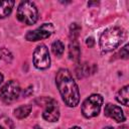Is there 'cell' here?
Here are the masks:
<instances>
[{"label":"cell","mask_w":129,"mask_h":129,"mask_svg":"<svg viewBox=\"0 0 129 129\" xmlns=\"http://www.w3.org/2000/svg\"><path fill=\"white\" fill-rule=\"evenodd\" d=\"M55 84L64 104L69 107H76L80 102V91L68 69H59L57 71Z\"/></svg>","instance_id":"6da1fadb"},{"label":"cell","mask_w":129,"mask_h":129,"mask_svg":"<svg viewBox=\"0 0 129 129\" xmlns=\"http://www.w3.org/2000/svg\"><path fill=\"white\" fill-rule=\"evenodd\" d=\"M125 36V32L120 27H110L106 29L100 36V48L104 52L112 51L117 48L122 42Z\"/></svg>","instance_id":"7a4b0ae2"},{"label":"cell","mask_w":129,"mask_h":129,"mask_svg":"<svg viewBox=\"0 0 129 129\" xmlns=\"http://www.w3.org/2000/svg\"><path fill=\"white\" fill-rule=\"evenodd\" d=\"M17 19L27 25L34 24L38 19V10L31 1H22L17 8Z\"/></svg>","instance_id":"3957f363"},{"label":"cell","mask_w":129,"mask_h":129,"mask_svg":"<svg viewBox=\"0 0 129 129\" xmlns=\"http://www.w3.org/2000/svg\"><path fill=\"white\" fill-rule=\"evenodd\" d=\"M103 105V97L100 94H93L88 97L82 104V113L86 118L97 116Z\"/></svg>","instance_id":"277c9868"},{"label":"cell","mask_w":129,"mask_h":129,"mask_svg":"<svg viewBox=\"0 0 129 129\" xmlns=\"http://www.w3.org/2000/svg\"><path fill=\"white\" fill-rule=\"evenodd\" d=\"M39 105L44 107L42 117L44 120L48 122H55L59 118V108L57 105V102L51 98H41Z\"/></svg>","instance_id":"5b68a950"},{"label":"cell","mask_w":129,"mask_h":129,"mask_svg":"<svg viewBox=\"0 0 129 129\" xmlns=\"http://www.w3.org/2000/svg\"><path fill=\"white\" fill-rule=\"evenodd\" d=\"M20 93H21V88L18 82L11 80L8 81L0 89V99L4 103H12L18 99Z\"/></svg>","instance_id":"8992f818"},{"label":"cell","mask_w":129,"mask_h":129,"mask_svg":"<svg viewBox=\"0 0 129 129\" xmlns=\"http://www.w3.org/2000/svg\"><path fill=\"white\" fill-rule=\"evenodd\" d=\"M33 64L38 70H45L50 66V56L45 44H38L33 51Z\"/></svg>","instance_id":"52a82bcc"},{"label":"cell","mask_w":129,"mask_h":129,"mask_svg":"<svg viewBox=\"0 0 129 129\" xmlns=\"http://www.w3.org/2000/svg\"><path fill=\"white\" fill-rule=\"evenodd\" d=\"M53 31H54V26L52 25V23H43L38 28L28 31L25 35V38L28 41H37L48 38L53 33Z\"/></svg>","instance_id":"ba28073f"},{"label":"cell","mask_w":129,"mask_h":129,"mask_svg":"<svg viewBox=\"0 0 129 129\" xmlns=\"http://www.w3.org/2000/svg\"><path fill=\"white\" fill-rule=\"evenodd\" d=\"M104 114L107 117L114 119L116 122L125 121V116H124L123 110L117 105H113V104H110V103L107 104L105 106V109H104Z\"/></svg>","instance_id":"9c48e42d"},{"label":"cell","mask_w":129,"mask_h":129,"mask_svg":"<svg viewBox=\"0 0 129 129\" xmlns=\"http://www.w3.org/2000/svg\"><path fill=\"white\" fill-rule=\"evenodd\" d=\"M15 2L12 0H0V18L7 17L14 6Z\"/></svg>","instance_id":"30bf717a"},{"label":"cell","mask_w":129,"mask_h":129,"mask_svg":"<svg viewBox=\"0 0 129 129\" xmlns=\"http://www.w3.org/2000/svg\"><path fill=\"white\" fill-rule=\"evenodd\" d=\"M81 56V48L77 40H72L69 46V57L74 61H78Z\"/></svg>","instance_id":"8fae6325"},{"label":"cell","mask_w":129,"mask_h":129,"mask_svg":"<svg viewBox=\"0 0 129 129\" xmlns=\"http://www.w3.org/2000/svg\"><path fill=\"white\" fill-rule=\"evenodd\" d=\"M31 109H32V107L30 105L20 106V107H18V108H16L14 110V115H15V117L17 119H24L30 114Z\"/></svg>","instance_id":"7c38bea8"},{"label":"cell","mask_w":129,"mask_h":129,"mask_svg":"<svg viewBox=\"0 0 129 129\" xmlns=\"http://www.w3.org/2000/svg\"><path fill=\"white\" fill-rule=\"evenodd\" d=\"M128 85L124 86L116 95V100L124 106H128Z\"/></svg>","instance_id":"4fadbf2b"},{"label":"cell","mask_w":129,"mask_h":129,"mask_svg":"<svg viewBox=\"0 0 129 129\" xmlns=\"http://www.w3.org/2000/svg\"><path fill=\"white\" fill-rule=\"evenodd\" d=\"M51 50L54 55L56 56H61L63 51H64V44L60 40H55L51 44Z\"/></svg>","instance_id":"5bb4252c"},{"label":"cell","mask_w":129,"mask_h":129,"mask_svg":"<svg viewBox=\"0 0 129 129\" xmlns=\"http://www.w3.org/2000/svg\"><path fill=\"white\" fill-rule=\"evenodd\" d=\"M0 129H14L13 121L6 116H0Z\"/></svg>","instance_id":"9a60e30c"},{"label":"cell","mask_w":129,"mask_h":129,"mask_svg":"<svg viewBox=\"0 0 129 129\" xmlns=\"http://www.w3.org/2000/svg\"><path fill=\"white\" fill-rule=\"evenodd\" d=\"M76 73H77V77L79 79H81L83 77L89 76L90 73H91V70H90V67L89 66H87L86 63H84V64H80L79 68H77Z\"/></svg>","instance_id":"2e32d148"},{"label":"cell","mask_w":129,"mask_h":129,"mask_svg":"<svg viewBox=\"0 0 129 129\" xmlns=\"http://www.w3.org/2000/svg\"><path fill=\"white\" fill-rule=\"evenodd\" d=\"M81 31V26L78 23H72L70 26V36L72 40H77Z\"/></svg>","instance_id":"e0dca14e"},{"label":"cell","mask_w":129,"mask_h":129,"mask_svg":"<svg viewBox=\"0 0 129 129\" xmlns=\"http://www.w3.org/2000/svg\"><path fill=\"white\" fill-rule=\"evenodd\" d=\"M8 57H9V58L12 57L11 53H10L7 49H5V48H0V60H1L2 58H5L6 60H8Z\"/></svg>","instance_id":"ac0fdd59"},{"label":"cell","mask_w":129,"mask_h":129,"mask_svg":"<svg viewBox=\"0 0 129 129\" xmlns=\"http://www.w3.org/2000/svg\"><path fill=\"white\" fill-rule=\"evenodd\" d=\"M120 55H121V57H122V58H125V59L128 57V45H127V44H126L124 47H122V48H121Z\"/></svg>","instance_id":"d6986e66"},{"label":"cell","mask_w":129,"mask_h":129,"mask_svg":"<svg viewBox=\"0 0 129 129\" xmlns=\"http://www.w3.org/2000/svg\"><path fill=\"white\" fill-rule=\"evenodd\" d=\"M86 43H87V45H88V46L92 47V46H94V44H95V40H94V38H93V37H89V38H87Z\"/></svg>","instance_id":"ffe728a7"},{"label":"cell","mask_w":129,"mask_h":129,"mask_svg":"<svg viewBox=\"0 0 129 129\" xmlns=\"http://www.w3.org/2000/svg\"><path fill=\"white\" fill-rule=\"evenodd\" d=\"M2 82H3V75L0 73V84H1Z\"/></svg>","instance_id":"44dd1931"},{"label":"cell","mask_w":129,"mask_h":129,"mask_svg":"<svg viewBox=\"0 0 129 129\" xmlns=\"http://www.w3.org/2000/svg\"><path fill=\"white\" fill-rule=\"evenodd\" d=\"M70 129H81V128L78 127V126H75V127H72V128H70Z\"/></svg>","instance_id":"7402d4cb"},{"label":"cell","mask_w":129,"mask_h":129,"mask_svg":"<svg viewBox=\"0 0 129 129\" xmlns=\"http://www.w3.org/2000/svg\"><path fill=\"white\" fill-rule=\"evenodd\" d=\"M33 129H41V128H40L39 126H34V128H33Z\"/></svg>","instance_id":"603a6c76"},{"label":"cell","mask_w":129,"mask_h":129,"mask_svg":"<svg viewBox=\"0 0 129 129\" xmlns=\"http://www.w3.org/2000/svg\"><path fill=\"white\" fill-rule=\"evenodd\" d=\"M104 129H114V128L113 127H105Z\"/></svg>","instance_id":"cb8c5ba5"}]
</instances>
